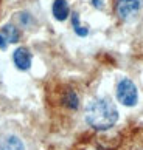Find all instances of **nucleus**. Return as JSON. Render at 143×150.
<instances>
[{
  "instance_id": "0eeeda50",
  "label": "nucleus",
  "mask_w": 143,
  "mask_h": 150,
  "mask_svg": "<svg viewBox=\"0 0 143 150\" xmlns=\"http://www.w3.org/2000/svg\"><path fill=\"white\" fill-rule=\"evenodd\" d=\"M51 13H53V17L59 22L67 20V17L70 16L69 2L67 0H54L53 5H51Z\"/></svg>"
},
{
  "instance_id": "9b49d317",
  "label": "nucleus",
  "mask_w": 143,
  "mask_h": 150,
  "mask_svg": "<svg viewBox=\"0 0 143 150\" xmlns=\"http://www.w3.org/2000/svg\"><path fill=\"white\" fill-rule=\"evenodd\" d=\"M92 6L97 8V9H103L104 8V0H90Z\"/></svg>"
},
{
  "instance_id": "6e6552de",
  "label": "nucleus",
  "mask_w": 143,
  "mask_h": 150,
  "mask_svg": "<svg viewBox=\"0 0 143 150\" xmlns=\"http://www.w3.org/2000/svg\"><path fill=\"white\" fill-rule=\"evenodd\" d=\"M2 36L6 39L8 43H17L20 40V31L14 23H6L2 26Z\"/></svg>"
},
{
  "instance_id": "f257e3e1",
  "label": "nucleus",
  "mask_w": 143,
  "mask_h": 150,
  "mask_svg": "<svg viewBox=\"0 0 143 150\" xmlns=\"http://www.w3.org/2000/svg\"><path fill=\"white\" fill-rule=\"evenodd\" d=\"M84 119L87 125L93 130H109L117 124L118 121V110L112 101L107 98H95L87 104Z\"/></svg>"
},
{
  "instance_id": "f8f14e48",
  "label": "nucleus",
  "mask_w": 143,
  "mask_h": 150,
  "mask_svg": "<svg viewBox=\"0 0 143 150\" xmlns=\"http://www.w3.org/2000/svg\"><path fill=\"white\" fill-rule=\"evenodd\" d=\"M8 47V42H6V39H5L2 36V33H0V50H6Z\"/></svg>"
},
{
  "instance_id": "f03ea898",
  "label": "nucleus",
  "mask_w": 143,
  "mask_h": 150,
  "mask_svg": "<svg viewBox=\"0 0 143 150\" xmlns=\"http://www.w3.org/2000/svg\"><path fill=\"white\" fill-rule=\"evenodd\" d=\"M117 101L124 107H135L139 102V90L129 77H122L115 87Z\"/></svg>"
},
{
  "instance_id": "39448f33",
  "label": "nucleus",
  "mask_w": 143,
  "mask_h": 150,
  "mask_svg": "<svg viewBox=\"0 0 143 150\" xmlns=\"http://www.w3.org/2000/svg\"><path fill=\"white\" fill-rule=\"evenodd\" d=\"M31 60H33V57H31V53H30L28 48L19 47V48L14 50V53H13V62H14V65H16V68H17V70H20V71L30 70Z\"/></svg>"
},
{
  "instance_id": "1a4fd4ad",
  "label": "nucleus",
  "mask_w": 143,
  "mask_h": 150,
  "mask_svg": "<svg viewBox=\"0 0 143 150\" xmlns=\"http://www.w3.org/2000/svg\"><path fill=\"white\" fill-rule=\"evenodd\" d=\"M72 26H73V31H75L76 36L86 37L87 34H89V28L81 25V22H79V14H78V13H73V14H72Z\"/></svg>"
},
{
  "instance_id": "9d476101",
  "label": "nucleus",
  "mask_w": 143,
  "mask_h": 150,
  "mask_svg": "<svg viewBox=\"0 0 143 150\" xmlns=\"http://www.w3.org/2000/svg\"><path fill=\"white\" fill-rule=\"evenodd\" d=\"M16 17H17V22H19V25L22 26V28H30V26L34 23L33 16L30 13H26V11H22V13H19Z\"/></svg>"
},
{
  "instance_id": "20e7f679",
  "label": "nucleus",
  "mask_w": 143,
  "mask_h": 150,
  "mask_svg": "<svg viewBox=\"0 0 143 150\" xmlns=\"http://www.w3.org/2000/svg\"><path fill=\"white\" fill-rule=\"evenodd\" d=\"M0 150H26V146L19 133L13 130H2L0 132Z\"/></svg>"
},
{
  "instance_id": "423d86ee",
  "label": "nucleus",
  "mask_w": 143,
  "mask_h": 150,
  "mask_svg": "<svg viewBox=\"0 0 143 150\" xmlns=\"http://www.w3.org/2000/svg\"><path fill=\"white\" fill-rule=\"evenodd\" d=\"M59 101H61L62 107L70 110V112H76V110L79 108V96L73 88H65V90L61 93Z\"/></svg>"
},
{
  "instance_id": "7ed1b4c3",
  "label": "nucleus",
  "mask_w": 143,
  "mask_h": 150,
  "mask_svg": "<svg viewBox=\"0 0 143 150\" xmlns=\"http://www.w3.org/2000/svg\"><path fill=\"white\" fill-rule=\"evenodd\" d=\"M143 8V0H115V16L120 20H131Z\"/></svg>"
}]
</instances>
